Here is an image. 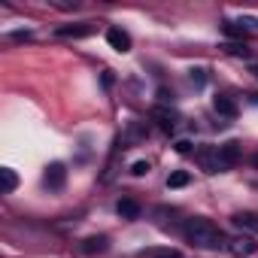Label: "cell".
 <instances>
[{"mask_svg": "<svg viewBox=\"0 0 258 258\" xmlns=\"http://www.w3.org/2000/svg\"><path fill=\"white\" fill-rule=\"evenodd\" d=\"M255 249H258V243H255L252 237H234V240H228V252L237 255V258L255 255Z\"/></svg>", "mask_w": 258, "mask_h": 258, "instance_id": "cell-4", "label": "cell"}, {"mask_svg": "<svg viewBox=\"0 0 258 258\" xmlns=\"http://www.w3.org/2000/svg\"><path fill=\"white\" fill-rule=\"evenodd\" d=\"M191 149H195V146H191V140H179V143H176V152H179V155H188Z\"/></svg>", "mask_w": 258, "mask_h": 258, "instance_id": "cell-21", "label": "cell"}, {"mask_svg": "<svg viewBox=\"0 0 258 258\" xmlns=\"http://www.w3.org/2000/svg\"><path fill=\"white\" fill-rule=\"evenodd\" d=\"M252 73H255V79H258V64H255V67H252Z\"/></svg>", "mask_w": 258, "mask_h": 258, "instance_id": "cell-23", "label": "cell"}, {"mask_svg": "<svg viewBox=\"0 0 258 258\" xmlns=\"http://www.w3.org/2000/svg\"><path fill=\"white\" fill-rule=\"evenodd\" d=\"M64 182H67V167H64L61 161H52V164L46 167V173H43V185L52 188V191H61Z\"/></svg>", "mask_w": 258, "mask_h": 258, "instance_id": "cell-3", "label": "cell"}, {"mask_svg": "<svg viewBox=\"0 0 258 258\" xmlns=\"http://www.w3.org/2000/svg\"><path fill=\"white\" fill-rule=\"evenodd\" d=\"M213 109H216L219 115H225V118H234V115H237V103H234L228 94H216V97H213Z\"/></svg>", "mask_w": 258, "mask_h": 258, "instance_id": "cell-9", "label": "cell"}, {"mask_svg": "<svg viewBox=\"0 0 258 258\" xmlns=\"http://www.w3.org/2000/svg\"><path fill=\"white\" fill-rule=\"evenodd\" d=\"M191 82H195V85H204V82H207V70H204V67L191 70Z\"/></svg>", "mask_w": 258, "mask_h": 258, "instance_id": "cell-19", "label": "cell"}, {"mask_svg": "<svg viewBox=\"0 0 258 258\" xmlns=\"http://www.w3.org/2000/svg\"><path fill=\"white\" fill-rule=\"evenodd\" d=\"M225 52H228V55H237V58H249V55H252V49H246L243 43H228Z\"/></svg>", "mask_w": 258, "mask_h": 258, "instance_id": "cell-16", "label": "cell"}, {"mask_svg": "<svg viewBox=\"0 0 258 258\" xmlns=\"http://www.w3.org/2000/svg\"><path fill=\"white\" fill-rule=\"evenodd\" d=\"M79 249L85 255H100V252H106V237H88V240H82Z\"/></svg>", "mask_w": 258, "mask_h": 258, "instance_id": "cell-12", "label": "cell"}, {"mask_svg": "<svg viewBox=\"0 0 258 258\" xmlns=\"http://www.w3.org/2000/svg\"><path fill=\"white\" fill-rule=\"evenodd\" d=\"M182 234H185V240H188L195 249L216 252V249L228 246L225 234H222V231H219V225H213L210 219H185V225H182Z\"/></svg>", "mask_w": 258, "mask_h": 258, "instance_id": "cell-1", "label": "cell"}, {"mask_svg": "<svg viewBox=\"0 0 258 258\" xmlns=\"http://www.w3.org/2000/svg\"><path fill=\"white\" fill-rule=\"evenodd\" d=\"M131 173H134V176H146V173H149V161H134V164H131Z\"/></svg>", "mask_w": 258, "mask_h": 258, "instance_id": "cell-18", "label": "cell"}, {"mask_svg": "<svg viewBox=\"0 0 258 258\" xmlns=\"http://www.w3.org/2000/svg\"><path fill=\"white\" fill-rule=\"evenodd\" d=\"M149 258H182L176 249H149Z\"/></svg>", "mask_w": 258, "mask_h": 258, "instance_id": "cell-17", "label": "cell"}, {"mask_svg": "<svg viewBox=\"0 0 258 258\" xmlns=\"http://www.w3.org/2000/svg\"><path fill=\"white\" fill-rule=\"evenodd\" d=\"M106 43L115 52H131V37H127V31H121V28H109L106 31Z\"/></svg>", "mask_w": 258, "mask_h": 258, "instance_id": "cell-7", "label": "cell"}, {"mask_svg": "<svg viewBox=\"0 0 258 258\" xmlns=\"http://www.w3.org/2000/svg\"><path fill=\"white\" fill-rule=\"evenodd\" d=\"M225 34H228V37H237V40H243V37L249 34V28H246L243 22H240V25H237V22H228V25H225Z\"/></svg>", "mask_w": 258, "mask_h": 258, "instance_id": "cell-15", "label": "cell"}, {"mask_svg": "<svg viewBox=\"0 0 258 258\" xmlns=\"http://www.w3.org/2000/svg\"><path fill=\"white\" fill-rule=\"evenodd\" d=\"M16 185H19L16 170H13V167H4V170H0V188H4V195H13Z\"/></svg>", "mask_w": 258, "mask_h": 258, "instance_id": "cell-11", "label": "cell"}, {"mask_svg": "<svg viewBox=\"0 0 258 258\" xmlns=\"http://www.w3.org/2000/svg\"><path fill=\"white\" fill-rule=\"evenodd\" d=\"M231 222H234L237 228H243V231H258V216H255V213H237Z\"/></svg>", "mask_w": 258, "mask_h": 258, "instance_id": "cell-13", "label": "cell"}, {"mask_svg": "<svg viewBox=\"0 0 258 258\" xmlns=\"http://www.w3.org/2000/svg\"><path fill=\"white\" fill-rule=\"evenodd\" d=\"M243 25H255V28H258V22H255V19H246V22H243Z\"/></svg>", "mask_w": 258, "mask_h": 258, "instance_id": "cell-22", "label": "cell"}, {"mask_svg": "<svg viewBox=\"0 0 258 258\" xmlns=\"http://www.w3.org/2000/svg\"><path fill=\"white\" fill-rule=\"evenodd\" d=\"M219 158H222L225 170H228V167H234V164L240 161V143H237V140H228L225 146H219Z\"/></svg>", "mask_w": 258, "mask_h": 258, "instance_id": "cell-8", "label": "cell"}, {"mask_svg": "<svg viewBox=\"0 0 258 258\" xmlns=\"http://www.w3.org/2000/svg\"><path fill=\"white\" fill-rule=\"evenodd\" d=\"M152 118L158 121V127H161V131H167V134H173V131H176V121H179V118H176V112H173V109H167V106H155V109H152Z\"/></svg>", "mask_w": 258, "mask_h": 258, "instance_id": "cell-5", "label": "cell"}, {"mask_svg": "<svg viewBox=\"0 0 258 258\" xmlns=\"http://www.w3.org/2000/svg\"><path fill=\"white\" fill-rule=\"evenodd\" d=\"M115 213H118L121 219H140V204H137L134 198H121V201L115 204Z\"/></svg>", "mask_w": 258, "mask_h": 258, "instance_id": "cell-10", "label": "cell"}, {"mask_svg": "<svg viewBox=\"0 0 258 258\" xmlns=\"http://www.w3.org/2000/svg\"><path fill=\"white\" fill-rule=\"evenodd\" d=\"M55 34H58V37H67V40H82V37H91L94 28H91V22H82V25H61Z\"/></svg>", "mask_w": 258, "mask_h": 258, "instance_id": "cell-6", "label": "cell"}, {"mask_svg": "<svg viewBox=\"0 0 258 258\" xmlns=\"http://www.w3.org/2000/svg\"><path fill=\"white\" fill-rule=\"evenodd\" d=\"M195 158H198V164H201L207 173H222V170H225V164H222V158H219V146H204V149L195 152Z\"/></svg>", "mask_w": 258, "mask_h": 258, "instance_id": "cell-2", "label": "cell"}, {"mask_svg": "<svg viewBox=\"0 0 258 258\" xmlns=\"http://www.w3.org/2000/svg\"><path fill=\"white\" fill-rule=\"evenodd\" d=\"M31 37H34L31 31H13V34H10V40H16V43H25V40H31Z\"/></svg>", "mask_w": 258, "mask_h": 258, "instance_id": "cell-20", "label": "cell"}, {"mask_svg": "<svg viewBox=\"0 0 258 258\" xmlns=\"http://www.w3.org/2000/svg\"><path fill=\"white\" fill-rule=\"evenodd\" d=\"M191 182V176L185 173V170H173L170 176H167V188H185Z\"/></svg>", "mask_w": 258, "mask_h": 258, "instance_id": "cell-14", "label": "cell"}]
</instances>
